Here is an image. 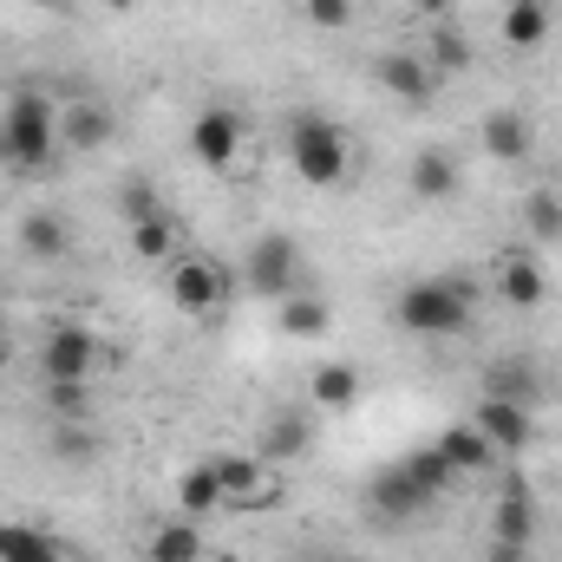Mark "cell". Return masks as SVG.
Instances as JSON below:
<instances>
[{"instance_id":"cell-1","label":"cell","mask_w":562,"mask_h":562,"mask_svg":"<svg viewBox=\"0 0 562 562\" xmlns=\"http://www.w3.org/2000/svg\"><path fill=\"white\" fill-rule=\"evenodd\" d=\"M451 464H445V451L438 445H419V451H406L400 464H386L380 477H373V491H367V504H373V517H386V524H413L425 517L445 491H451Z\"/></svg>"},{"instance_id":"cell-2","label":"cell","mask_w":562,"mask_h":562,"mask_svg":"<svg viewBox=\"0 0 562 562\" xmlns=\"http://www.w3.org/2000/svg\"><path fill=\"white\" fill-rule=\"evenodd\" d=\"M471 307H477V288L464 276H425V281H406L400 288V327L413 340H451L471 327Z\"/></svg>"},{"instance_id":"cell-3","label":"cell","mask_w":562,"mask_h":562,"mask_svg":"<svg viewBox=\"0 0 562 562\" xmlns=\"http://www.w3.org/2000/svg\"><path fill=\"white\" fill-rule=\"evenodd\" d=\"M59 150V105L40 86H13L0 112V164L7 170H46Z\"/></svg>"},{"instance_id":"cell-4","label":"cell","mask_w":562,"mask_h":562,"mask_svg":"<svg viewBox=\"0 0 562 562\" xmlns=\"http://www.w3.org/2000/svg\"><path fill=\"white\" fill-rule=\"evenodd\" d=\"M288 157H294V177H301L307 190L347 183V138H340V125L321 119V112H294V119H288Z\"/></svg>"},{"instance_id":"cell-5","label":"cell","mask_w":562,"mask_h":562,"mask_svg":"<svg viewBox=\"0 0 562 562\" xmlns=\"http://www.w3.org/2000/svg\"><path fill=\"white\" fill-rule=\"evenodd\" d=\"M243 288H256V294H269V301H288L294 288H301V249H294V236H256L249 243V262H243Z\"/></svg>"},{"instance_id":"cell-6","label":"cell","mask_w":562,"mask_h":562,"mask_svg":"<svg viewBox=\"0 0 562 562\" xmlns=\"http://www.w3.org/2000/svg\"><path fill=\"white\" fill-rule=\"evenodd\" d=\"M92 367H99V334L92 327H79V321H59V327H46V340H40V373L46 380H92Z\"/></svg>"},{"instance_id":"cell-7","label":"cell","mask_w":562,"mask_h":562,"mask_svg":"<svg viewBox=\"0 0 562 562\" xmlns=\"http://www.w3.org/2000/svg\"><path fill=\"white\" fill-rule=\"evenodd\" d=\"M229 294H236V281L223 276L216 262H203V256H170V301H177L183 314H216Z\"/></svg>"},{"instance_id":"cell-8","label":"cell","mask_w":562,"mask_h":562,"mask_svg":"<svg viewBox=\"0 0 562 562\" xmlns=\"http://www.w3.org/2000/svg\"><path fill=\"white\" fill-rule=\"evenodd\" d=\"M190 150H196L203 170H229L236 150H243V119H236L229 105H203L196 125H190Z\"/></svg>"},{"instance_id":"cell-9","label":"cell","mask_w":562,"mask_h":562,"mask_svg":"<svg viewBox=\"0 0 562 562\" xmlns=\"http://www.w3.org/2000/svg\"><path fill=\"white\" fill-rule=\"evenodd\" d=\"M59 144H66V150H99V144H112V105L72 92V99L59 105Z\"/></svg>"},{"instance_id":"cell-10","label":"cell","mask_w":562,"mask_h":562,"mask_svg":"<svg viewBox=\"0 0 562 562\" xmlns=\"http://www.w3.org/2000/svg\"><path fill=\"white\" fill-rule=\"evenodd\" d=\"M373 79H380L400 105H431V92H438V72L425 66L419 53H380Z\"/></svg>"},{"instance_id":"cell-11","label":"cell","mask_w":562,"mask_h":562,"mask_svg":"<svg viewBox=\"0 0 562 562\" xmlns=\"http://www.w3.org/2000/svg\"><path fill=\"white\" fill-rule=\"evenodd\" d=\"M471 425L491 438V451H524V445L537 438V431H530V406H517V400H491V393L477 400V419Z\"/></svg>"},{"instance_id":"cell-12","label":"cell","mask_w":562,"mask_h":562,"mask_svg":"<svg viewBox=\"0 0 562 562\" xmlns=\"http://www.w3.org/2000/svg\"><path fill=\"white\" fill-rule=\"evenodd\" d=\"M484 393H491V400H517V406H537V400H543V367H537L530 353L491 360V367H484Z\"/></svg>"},{"instance_id":"cell-13","label":"cell","mask_w":562,"mask_h":562,"mask_svg":"<svg viewBox=\"0 0 562 562\" xmlns=\"http://www.w3.org/2000/svg\"><path fill=\"white\" fill-rule=\"evenodd\" d=\"M530 537H537V504H530V491H524V484H504V491H497V504H491V543L524 550Z\"/></svg>"},{"instance_id":"cell-14","label":"cell","mask_w":562,"mask_h":562,"mask_svg":"<svg viewBox=\"0 0 562 562\" xmlns=\"http://www.w3.org/2000/svg\"><path fill=\"white\" fill-rule=\"evenodd\" d=\"M438 451H445V464H451L458 477H471V471H491V458H497V451H491V438H484L471 419L445 425V431H438Z\"/></svg>"},{"instance_id":"cell-15","label":"cell","mask_w":562,"mask_h":562,"mask_svg":"<svg viewBox=\"0 0 562 562\" xmlns=\"http://www.w3.org/2000/svg\"><path fill=\"white\" fill-rule=\"evenodd\" d=\"M406 183H413L419 203H445V196H458V157H451V150H419L413 170H406Z\"/></svg>"},{"instance_id":"cell-16","label":"cell","mask_w":562,"mask_h":562,"mask_svg":"<svg viewBox=\"0 0 562 562\" xmlns=\"http://www.w3.org/2000/svg\"><path fill=\"white\" fill-rule=\"evenodd\" d=\"M484 150L497 157V164H524L530 157V119L524 112H484Z\"/></svg>"},{"instance_id":"cell-17","label":"cell","mask_w":562,"mask_h":562,"mask_svg":"<svg viewBox=\"0 0 562 562\" xmlns=\"http://www.w3.org/2000/svg\"><path fill=\"white\" fill-rule=\"evenodd\" d=\"M216 477H223V504H269L276 491L262 484V458H216Z\"/></svg>"},{"instance_id":"cell-18","label":"cell","mask_w":562,"mask_h":562,"mask_svg":"<svg viewBox=\"0 0 562 562\" xmlns=\"http://www.w3.org/2000/svg\"><path fill=\"white\" fill-rule=\"evenodd\" d=\"M276 307H281V334H288V340H321V334L334 327V307H327L321 294H301V288H294Z\"/></svg>"},{"instance_id":"cell-19","label":"cell","mask_w":562,"mask_h":562,"mask_svg":"<svg viewBox=\"0 0 562 562\" xmlns=\"http://www.w3.org/2000/svg\"><path fill=\"white\" fill-rule=\"evenodd\" d=\"M497 294L510 301V307H543V294H550V281H543V262H530V256H510L504 269H497Z\"/></svg>"},{"instance_id":"cell-20","label":"cell","mask_w":562,"mask_h":562,"mask_svg":"<svg viewBox=\"0 0 562 562\" xmlns=\"http://www.w3.org/2000/svg\"><path fill=\"white\" fill-rule=\"evenodd\" d=\"M307 438H314V425L301 419V413H276V419L262 425L256 458H262V464H288V458H301V451H307Z\"/></svg>"},{"instance_id":"cell-21","label":"cell","mask_w":562,"mask_h":562,"mask_svg":"<svg viewBox=\"0 0 562 562\" xmlns=\"http://www.w3.org/2000/svg\"><path fill=\"white\" fill-rule=\"evenodd\" d=\"M0 562H66V550L33 524H0Z\"/></svg>"},{"instance_id":"cell-22","label":"cell","mask_w":562,"mask_h":562,"mask_svg":"<svg viewBox=\"0 0 562 562\" xmlns=\"http://www.w3.org/2000/svg\"><path fill=\"white\" fill-rule=\"evenodd\" d=\"M20 249H26V256H40V262H59V256L72 249V229H66L53 210H33V216L20 223Z\"/></svg>"},{"instance_id":"cell-23","label":"cell","mask_w":562,"mask_h":562,"mask_svg":"<svg viewBox=\"0 0 562 562\" xmlns=\"http://www.w3.org/2000/svg\"><path fill=\"white\" fill-rule=\"evenodd\" d=\"M177 504H183V517H190V524H196V517H210V510H223V477H216V458L183 471V484H177Z\"/></svg>"},{"instance_id":"cell-24","label":"cell","mask_w":562,"mask_h":562,"mask_svg":"<svg viewBox=\"0 0 562 562\" xmlns=\"http://www.w3.org/2000/svg\"><path fill=\"white\" fill-rule=\"evenodd\" d=\"M314 406H327V413H347L353 400H360V367H347V360H334V367H314Z\"/></svg>"},{"instance_id":"cell-25","label":"cell","mask_w":562,"mask_h":562,"mask_svg":"<svg viewBox=\"0 0 562 562\" xmlns=\"http://www.w3.org/2000/svg\"><path fill=\"white\" fill-rule=\"evenodd\" d=\"M177 229H183V223H177L170 210H150V216L132 223V249H138L144 262H170V256H177Z\"/></svg>"},{"instance_id":"cell-26","label":"cell","mask_w":562,"mask_h":562,"mask_svg":"<svg viewBox=\"0 0 562 562\" xmlns=\"http://www.w3.org/2000/svg\"><path fill=\"white\" fill-rule=\"evenodd\" d=\"M150 562H203V530L183 517H170V524H157L150 530Z\"/></svg>"},{"instance_id":"cell-27","label":"cell","mask_w":562,"mask_h":562,"mask_svg":"<svg viewBox=\"0 0 562 562\" xmlns=\"http://www.w3.org/2000/svg\"><path fill=\"white\" fill-rule=\"evenodd\" d=\"M425 66H431L438 79L464 72V66H471V40H464L451 20H431V46H425Z\"/></svg>"},{"instance_id":"cell-28","label":"cell","mask_w":562,"mask_h":562,"mask_svg":"<svg viewBox=\"0 0 562 562\" xmlns=\"http://www.w3.org/2000/svg\"><path fill=\"white\" fill-rule=\"evenodd\" d=\"M504 40L510 46H543L550 40V0H510L504 7Z\"/></svg>"},{"instance_id":"cell-29","label":"cell","mask_w":562,"mask_h":562,"mask_svg":"<svg viewBox=\"0 0 562 562\" xmlns=\"http://www.w3.org/2000/svg\"><path fill=\"white\" fill-rule=\"evenodd\" d=\"M524 223H530V236H537V243H557V236H562V196H557V190H530Z\"/></svg>"},{"instance_id":"cell-30","label":"cell","mask_w":562,"mask_h":562,"mask_svg":"<svg viewBox=\"0 0 562 562\" xmlns=\"http://www.w3.org/2000/svg\"><path fill=\"white\" fill-rule=\"evenodd\" d=\"M150 210H164L157 190H150V177H125V190H119V216H125V229H132L138 216H150Z\"/></svg>"},{"instance_id":"cell-31","label":"cell","mask_w":562,"mask_h":562,"mask_svg":"<svg viewBox=\"0 0 562 562\" xmlns=\"http://www.w3.org/2000/svg\"><path fill=\"white\" fill-rule=\"evenodd\" d=\"M46 406H53V413H59V419H86V386H79V380H46Z\"/></svg>"},{"instance_id":"cell-32","label":"cell","mask_w":562,"mask_h":562,"mask_svg":"<svg viewBox=\"0 0 562 562\" xmlns=\"http://www.w3.org/2000/svg\"><path fill=\"white\" fill-rule=\"evenodd\" d=\"M301 13H307V26L334 33V26H347V20H353V0H301Z\"/></svg>"},{"instance_id":"cell-33","label":"cell","mask_w":562,"mask_h":562,"mask_svg":"<svg viewBox=\"0 0 562 562\" xmlns=\"http://www.w3.org/2000/svg\"><path fill=\"white\" fill-rule=\"evenodd\" d=\"M53 458H92V431L72 425V419H59L53 425Z\"/></svg>"},{"instance_id":"cell-34","label":"cell","mask_w":562,"mask_h":562,"mask_svg":"<svg viewBox=\"0 0 562 562\" xmlns=\"http://www.w3.org/2000/svg\"><path fill=\"white\" fill-rule=\"evenodd\" d=\"M491 562H524V550H510V543H491Z\"/></svg>"},{"instance_id":"cell-35","label":"cell","mask_w":562,"mask_h":562,"mask_svg":"<svg viewBox=\"0 0 562 562\" xmlns=\"http://www.w3.org/2000/svg\"><path fill=\"white\" fill-rule=\"evenodd\" d=\"M26 7H40V13H72V0H26Z\"/></svg>"},{"instance_id":"cell-36","label":"cell","mask_w":562,"mask_h":562,"mask_svg":"<svg viewBox=\"0 0 562 562\" xmlns=\"http://www.w3.org/2000/svg\"><path fill=\"white\" fill-rule=\"evenodd\" d=\"M445 7H451V0H419V13H425V20H445Z\"/></svg>"},{"instance_id":"cell-37","label":"cell","mask_w":562,"mask_h":562,"mask_svg":"<svg viewBox=\"0 0 562 562\" xmlns=\"http://www.w3.org/2000/svg\"><path fill=\"white\" fill-rule=\"evenodd\" d=\"M0 373H7V340H0Z\"/></svg>"},{"instance_id":"cell-38","label":"cell","mask_w":562,"mask_h":562,"mask_svg":"<svg viewBox=\"0 0 562 562\" xmlns=\"http://www.w3.org/2000/svg\"><path fill=\"white\" fill-rule=\"evenodd\" d=\"M216 562H243V557H216Z\"/></svg>"},{"instance_id":"cell-39","label":"cell","mask_w":562,"mask_h":562,"mask_svg":"<svg viewBox=\"0 0 562 562\" xmlns=\"http://www.w3.org/2000/svg\"><path fill=\"white\" fill-rule=\"evenodd\" d=\"M112 7H132V0H112Z\"/></svg>"},{"instance_id":"cell-40","label":"cell","mask_w":562,"mask_h":562,"mask_svg":"<svg viewBox=\"0 0 562 562\" xmlns=\"http://www.w3.org/2000/svg\"><path fill=\"white\" fill-rule=\"evenodd\" d=\"M334 562H353V557H334Z\"/></svg>"}]
</instances>
